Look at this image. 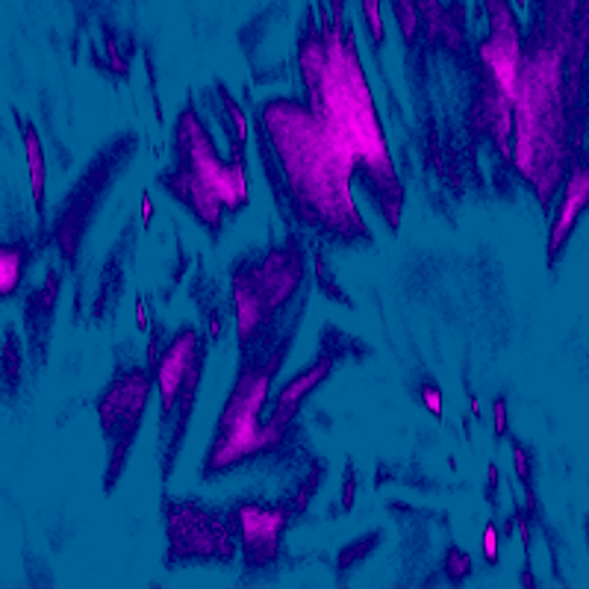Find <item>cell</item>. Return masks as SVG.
I'll return each mask as SVG.
<instances>
[{
	"mask_svg": "<svg viewBox=\"0 0 589 589\" xmlns=\"http://www.w3.org/2000/svg\"><path fill=\"white\" fill-rule=\"evenodd\" d=\"M513 463H516V472H519V480H522L524 487H528V496H531V463H528V454H524V449L516 442L513 445Z\"/></svg>",
	"mask_w": 589,
	"mask_h": 589,
	"instance_id": "19",
	"label": "cell"
},
{
	"mask_svg": "<svg viewBox=\"0 0 589 589\" xmlns=\"http://www.w3.org/2000/svg\"><path fill=\"white\" fill-rule=\"evenodd\" d=\"M360 10H363V15L369 19L372 42H374V45H381V42H384V10H381L377 3H363Z\"/></svg>",
	"mask_w": 589,
	"mask_h": 589,
	"instance_id": "18",
	"label": "cell"
},
{
	"mask_svg": "<svg viewBox=\"0 0 589 589\" xmlns=\"http://www.w3.org/2000/svg\"><path fill=\"white\" fill-rule=\"evenodd\" d=\"M589 209V154L571 169V174L563 183L560 204L554 209L552 227H548V262L560 260L563 248L575 234L580 216Z\"/></svg>",
	"mask_w": 589,
	"mask_h": 589,
	"instance_id": "12",
	"label": "cell"
},
{
	"mask_svg": "<svg viewBox=\"0 0 589 589\" xmlns=\"http://www.w3.org/2000/svg\"><path fill=\"white\" fill-rule=\"evenodd\" d=\"M174 150L180 157V169L195 174L227 209H236L248 201V180H245L242 162L222 159L216 141L209 139V133L192 106L180 115L178 131H174Z\"/></svg>",
	"mask_w": 589,
	"mask_h": 589,
	"instance_id": "7",
	"label": "cell"
},
{
	"mask_svg": "<svg viewBox=\"0 0 589 589\" xmlns=\"http://www.w3.org/2000/svg\"><path fill=\"white\" fill-rule=\"evenodd\" d=\"M298 66L307 89V110L333 150L346 159L351 174L363 180L381 216L395 227L404 204L401 180L395 174L354 36L339 7L325 27H307L301 33Z\"/></svg>",
	"mask_w": 589,
	"mask_h": 589,
	"instance_id": "2",
	"label": "cell"
},
{
	"mask_svg": "<svg viewBox=\"0 0 589 589\" xmlns=\"http://www.w3.org/2000/svg\"><path fill=\"white\" fill-rule=\"evenodd\" d=\"M201 369H204V342L195 328H183L171 339L169 348L159 354L154 381L159 393V421H162V437L169 433L171 419L174 424H183L192 410V398L201 384Z\"/></svg>",
	"mask_w": 589,
	"mask_h": 589,
	"instance_id": "8",
	"label": "cell"
},
{
	"mask_svg": "<svg viewBox=\"0 0 589 589\" xmlns=\"http://www.w3.org/2000/svg\"><path fill=\"white\" fill-rule=\"evenodd\" d=\"M421 398H424V404H428V410L440 416L442 412V393L437 389V386H431V384L421 386Z\"/></svg>",
	"mask_w": 589,
	"mask_h": 589,
	"instance_id": "21",
	"label": "cell"
},
{
	"mask_svg": "<svg viewBox=\"0 0 589 589\" xmlns=\"http://www.w3.org/2000/svg\"><path fill=\"white\" fill-rule=\"evenodd\" d=\"M242 272L253 283L265 313H272V309H281L295 295V290L301 286V277H304V262H301L298 248L286 245V248H274L260 265H248Z\"/></svg>",
	"mask_w": 589,
	"mask_h": 589,
	"instance_id": "11",
	"label": "cell"
},
{
	"mask_svg": "<svg viewBox=\"0 0 589 589\" xmlns=\"http://www.w3.org/2000/svg\"><path fill=\"white\" fill-rule=\"evenodd\" d=\"M15 124L21 131V141H24V159H27V178H30V192H33V204H36L38 222L45 218V204H47V159H45V145H42V133H38L36 122L21 118L15 110Z\"/></svg>",
	"mask_w": 589,
	"mask_h": 589,
	"instance_id": "15",
	"label": "cell"
},
{
	"mask_svg": "<svg viewBox=\"0 0 589 589\" xmlns=\"http://www.w3.org/2000/svg\"><path fill=\"white\" fill-rule=\"evenodd\" d=\"M484 12L489 15V36L480 42V59L487 66L496 92L513 106L519 66H522V30L507 3H487Z\"/></svg>",
	"mask_w": 589,
	"mask_h": 589,
	"instance_id": "10",
	"label": "cell"
},
{
	"mask_svg": "<svg viewBox=\"0 0 589 589\" xmlns=\"http://www.w3.org/2000/svg\"><path fill=\"white\" fill-rule=\"evenodd\" d=\"M513 98L516 169L548 206L589 154V3L533 7Z\"/></svg>",
	"mask_w": 589,
	"mask_h": 589,
	"instance_id": "1",
	"label": "cell"
},
{
	"mask_svg": "<svg viewBox=\"0 0 589 589\" xmlns=\"http://www.w3.org/2000/svg\"><path fill=\"white\" fill-rule=\"evenodd\" d=\"M492 419H496V437H505L507 433V401L505 398H496V407H492Z\"/></svg>",
	"mask_w": 589,
	"mask_h": 589,
	"instance_id": "22",
	"label": "cell"
},
{
	"mask_svg": "<svg viewBox=\"0 0 589 589\" xmlns=\"http://www.w3.org/2000/svg\"><path fill=\"white\" fill-rule=\"evenodd\" d=\"M283 351H286V346H281L277 351L265 348L260 356L248 360V365L242 369L234 393H230V401L225 404L222 419H218L216 442H213L209 457L204 463L206 475H222L227 468L239 466L245 460L257 457V454L281 442L283 431L272 428L269 421H262L260 412L265 407L269 384H272V374L281 365Z\"/></svg>",
	"mask_w": 589,
	"mask_h": 589,
	"instance_id": "4",
	"label": "cell"
},
{
	"mask_svg": "<svg viewBox=\"0 0 589 589\" xmlns=\"http://www.w3.org/2000/svg\"><path fill=\"white\" fill-rule=\"evenodd\" d=\"M30 257H33V248L27 239L0 242V301L12 298L21 290V283L27 277Z\"/></svg>",
	"mask_w": 589,
	"mask_h": 589,
	"instance_id": "16",
	"label": "cell"
},
{
	"mask_svg": "<svg viewBox=\"0 0 589 589\" xmlns=\"http://www.w3.org/2000/svg\"><path fill=\"white\" fill-rule=\"evenodd\" d=\"M262 141L272 145L274 166L269 174L283 180L292 206L313 227L339 239H365L369 227L351 201V169L307 110V103L277 98L260 110Z\"/></svg>",
	"mask_w": 589,
	"mask_h": 589,
	"instance_id": "3",
	"label": "cell"
},
{
	"mask_svg": "<svg viewBox=\"0 0 589 589\" xmlns=\"http://www.w3.org/2000/svg\"><path fill=\"white\" fill-rule=\"evenodd\" d=\"M150 374L145 369H131L115 377L113 384L106 386L98 398V419H101L103 440L110 442V477L103 480L106 489L115 487V480L124 472V463H127V454H131V445L139 433L141 416H145V407H148L150 398Z\"/></svg>",
	"mask_w": 589,
	"mask_h": 589,
	"instance_id": "6",
	"label": "cell"
},
{
	"mask_svg": "<svg viewBox=\"0 0 589 589\" xmlns=\"http://www.w3.org/2000/svg\"><path fill=\"white\" fill-rule=\"evenodd\" d=\"M442 569H445V578L457 587V584H463V580L472 575V557H468L463 548H457V545H451L449 552H445V557H442Z\"/></svg>",
	"mask_w": 589,
	"mask_h": 589,
	"instance_id": "17",
	"label": "cell"
},
{
	"mask_svg": "<svg viewBox=\"0 0 589 589\" xmlns=\"http://www.w3.org/2000/svg\"><path fill=\"white\" fill-rule=\"evenodd\" d=\"M159 183L169 189L171 195L180 197L183 204L195 213L201 222H204L213 234H216L218 227H222V218H225V204L218 201L209 189L201 183V180L195 178V174H189L186 169H180V166H174V171H166L162 178H159Z\"/></svg>",
	"mask_w": 589,
	"mask_h": 589,
	"instance_id": "14",
	"label": "cell"
},
{
	"mask_svg": "<svg viewBox=\"0 0 589 589\" xmlns=\"http://www.w3.org/2000/svg\"><path fill=\"white\" fill-rule=\"evenodd\" d=\"M141 216H145V222H150V216H154V213H150V195L141 197Z\"/></svg>",
	"mask_w": 589,
	"mask_h": 589,
	"instance_id": "23",
	"label": "cell"
},
{
	"mask_svg": "<svg viewBox=\"0 0 589 589\" xmlns=\"http://www.w3.org/2000/svg\"><path fill=\"white\" fill-rule=\"evenodd\" d=\"M333 372V356H318L307 369H301L295 377H292L290 384L283 386L277 398H274L272 416H269V424L277 428V431H286L290 428V421L295 419V412L301 410V404L307 401V395L316 389L318 384H325Z\"/></svg>",
	"mask_w": 589,
	"mask_h": 589,
	"instance_id": "13",
	"label": "cell"
},
{
	"mask_svg": "<svg viewBox=\"0 0 589 589\" xmlns=\"http://www.w3.org/2000/svg\"><path fill=\"white\" fill-rule=\"evenodd\" d=\"M236 540L242 545L245 569L262 571L277 563L283 548V533L290 528V510L265 501H242L230 513Z\"/></svg>",
	"mask_w": 589,
	"mask_h": 589,
	"instance_id": "9",
	"label": "cell"
},
{
	"mask_svg": "<svg viewBox=\"0 0 589 589\" xmlns=\"http://www.w3.org/2000/svg\"><path fill=\"white\" fill-rule=\"evenodd\" d=\"M166 563H227L236 554V531L230 516L213 513L195 501L166 505Z\"/></svg>",
	"mask_w": 589,
	"mask_h": 589,
	"instance_id": "5",
	"label": "cell"
},
{
	"mask_svg": "<svg viewBox=\"0 0 589 589\" xmlns=\"http://www.w3.org/2000/svg\"><path fill=\"white\" fill-rule=\"evenodd\" d=\"M587 536H589V522H587Z\"/></svg>",
	"mask_w": 589,
	"mask_h": 589,
	"instance_id": "24",
	"label": "cell"
},
{
	"mask_svg": "<svg viewBox=\"0 0 589 589\" xmlns=\"http://www.w3.org/2000/svg\"><path fill=\"white\" fill-rule=\"evenodd\" d=\"M480 548H484V557H487V563H498V528L496 524H487V528H484V536H480Z\"/></svg>",
	"mask_w": 589,
	"mask_h": 589,
	"instance_id": "20",
	"label": "cell"
}]
</instances>
